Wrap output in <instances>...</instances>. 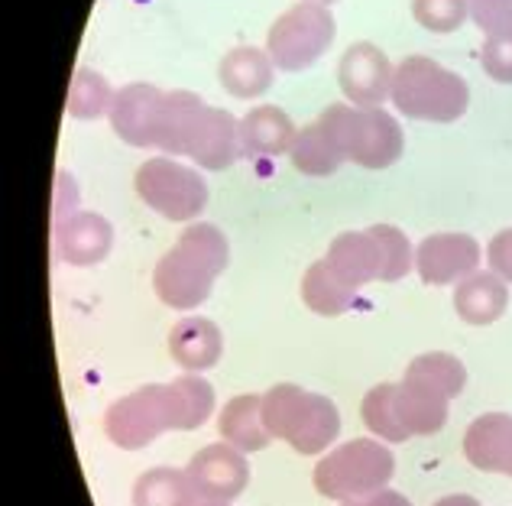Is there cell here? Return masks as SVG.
<instances>
[{
	"label": "cell",
	"mask_w": 512,
	"mask_h": 506,
	"mask_svg": "<svg viewBox=\"0 0 512 506\" xmlns=\"http://www.w3.org/2000/svg\"><path fill=\"white\" fill-rule=\"evenodd\" d=\"M467 370L454 354H422L406 367L402 383H380L363 396V425L383 442L435 435L448 422V403L461 396Z\"/></svg>",
	"instance_id": "cell-1"
},
{
	"label": "cell",
	"mask_w": 512,
	"mask_h": 506,
	"mask_svg": "<svg viewBox=\"0 0 512 506\" xmlns=\"http://www.w3.org/2000/svg\"><path fill=\"white\" fill-rule=\"evenodd\" d=\"M214 412V390L198 374L179 377L172 383H153L130 393L107 409L104 432L107 438L124 448L140 451L169 429L192 432L205 425Z\"/></svg>",
	"instance_id": "cell-2"
},
{
	"label": "cell",
	"mask_w": 512,
	"mask_h": 506,
	"mask_svg": "<svg viewBox=\"0 0 512 506\" xmlns=\"http://www.w3.org/2000/svg\"><path fill=\"white\" fill-rule=\"evenodd\" d=\"M150 150L195 159L201 169L221 172L240 156V121L211 108L192 91H163L150 130Z\"/></svg>",
	"instance_id": "cell-3"
},
{
	"label": "cell",
	"mask_w": 512,
	"mask_h": 506,
	"mask_svg": "<svg viewBox=\"0 0 512 506\" xmlns=\"http://www.w3.org/2000/svg\"><path fill=\"white\" fill-rule=\"evenodd\" d=\"M231 260V244L221 228L198 221L192 228L179 234V241L153 270V289L163 305L169 309H198L211 296L214 279L224 273Z\"/></svg>",
	"instance_id": "cell-4"
},
{
	"label": "cell",
	"mask_w": 512,
	"mask_h": 506,
	"mask_svg": "<svg viewBox=\"0 0 512 506\" xmlns=\"http://www.w3.org/2000/svg\"><path fill=\"white\" fill-rule=\"evenodd\" d=\"M325 263L347 289L360 292L370 283H396L415 266L409 237L393 224H373L367 231H344L331 241Z\"/></svg>",
	"instance_id": "cell-5"
},
{
	"label": "cell",
	"mask_w": 512,
	"mask_h": 506,
	"mask_svg": "<svg viewBox=\"0 0 512 506\" xmlns=\"http://www.w3.org/2000/svg\"><path fill=\"white\" fill-rule=\"evenodd\" d=\"M389 101L409 121L454 124L467 111L470 88L461 75L444 69L441 62L428 56H409L396 65Z\"/></svg>",
	"instance_id": "cell-6"
},
{
	"label": "cell",
	"mask_w": 512,
	"mask_h": 506,
	"mask_svg": "<svg viewBox=\"0 0 512 506\" xmlns=\"http://www.w3.org/2000/svg\"><path fill=\"white\" fill-rule=\"evenodd\" d=\"M263 425L299 455H321L341 435L338 406L295 383H276L263 393Z\"/></svg>",
	"instance_id": "cell-7"
},
{
	"label": "cell",
	"mask_w": 512,
	"mask_h": 506,
	"mask_svg": "<svg viewBox=\"0 0 512 506\" xmlns=\"http://www.w3.org/2000/svg\"><path fill=\"white\" fill-rule=\"evenodd\" d=\"M321 114L328 117L347 163H357L363 169H389L406 150L402 127L383 108H354L350 101H338L328 104Z\"/></svg>",
	"instance_id": "cell-8"
},
{
	"label": "cell",
	"mask_w": 512,
	"mask_h": 506,
	"mask_svg": "<svg viewBox=\"0 0 512 506\" xmlns=\"http://www.w3.org/2000/svg\"><path fill=\"white\" fill-rule=\"evenodd\" d=\"M396 458L376 438H354L341 448H334L315 468V490L328 500H357L370 497L376 490H386L393 481Z\"/></svg>",
	"instance_id": "cell-9"
},
{
	"label": "cell",
	"mask_w": 512,
	"mask_h": 506,
	"mask_svg": "<svg viewBox=\"0 0 512 506\" xmlns=\"http://www.w3.org/2000/svg\"><path fill=\"white\" fill-rule=\"evenodd\" d=\"M334 36H338V23L331 17V7L299 0L269 26L266 52L279 72H305L325 56Z\"/></svg>",
	"instance_id": "cell-10"
},
{
	"label": "cell",
	"mask_w": 512,
	"mask_h": 506,
	"mask_svg": "<svg viewBox=\"0 0 512 506\" xmlns=\"http://www.w3.org/2000/svg\"><path fill=\"white\" fill-rule=\"evenodd\" d=\"M137 195L156 215L169 221H195L208 205V182L198 169L175 163L169 156H153L133 176Z\"/></svg>",
	"instance_id": "cell-11"
},
{
	"label": "cell",
	"mask_w": 512,
	"mask_h": 506,
	"mask_svg": "<svg viewBox=\"0 0 512 506\" xmlns=\"http://www.w3.org/2000/svg\"><path fill=\"white\" fill-rule=\"evenodd\" d=\"M393 75L396 65L373 43H354L338 65L341 91L354 108H383V101H389V91H393Z\"/></svg>",
	"instance_id": "cell-12"
},
{
	"label": "cell",
	"mask_w": 512,
	"mask_h": 506,
	"mask_svg": "<svg viewBox=\"0 0 512 506\" xmlns=\"http://www.w3.org/2000/svg\"><path fill=\"white\" fill-rule=\"evenodd\" d=\"M188 477L198 490V497L205 503H231L244 494V487L250 484V464L244 458V451L218 442L201 448L198 455L188 461Z\"/></svg>",
	"instance_id": "cell-13"
},
{
	"label": "cell",
	"mask_w": 512,
	"mask_h": 506,
	"mask_svg": "<svg viewBox=\"0 0 512 506\" xmlns=\"http://www.w3.org/2000/svg\"><path fill=\"white\" fill-rule=\"evenodd\" d=\"M483 250L470 234H431L415 247V270L425 286H451L480 270Z\"/></svg>",
	"instance_id": "cell-14"
},
{
	"label": "cell",
	"mask_w": 512,
	"mask_h": 506,
	"mask_svg": "<svg viewBox=\"0 0 512 506\" xmlns=\"http://www.w3.org/2000/svg\"><path fill=\"white\" fill-rule=\"evenodd\" d=\"M52 247L59 260L69 266H94L101 263L114 247L111 221L94 215V211H75L62 224L52 228Z\"/></svg>",
	"instance_id": "cell-15"
},
{
	"label": "cell",
	"mask_w": 512,
	"mask_h": 506,
	"mask_svg": "<svg viewBox=\"0 0 512 506\" xmlns=\"http://www.w3.org/2000/svg\"><path fill=\"white\" fill-rule=\"evenodd\" d=\"M464 455L477 471L512 477V416L487 412L464 432Z\"/></svg>",
	"instance_id": "cell-16"
},
{
	"label": "cell",
	"mask_w": 512,
	"mask_h": 506,
	"mask_svg": "<svg viewBox=\"0 0 512 506\" xmlns=\"http://www.w3.org/2000/svg\"><path fill=\"white\" fill-rule=\"evenodd\" d=\"M292 117L276 104H260L240 121V156L250 159H276L292 150L295 143Z\"/></svg>",
	"instance_id": "cell-17"
},
{
	"label": "cell",
	"mask_w": 512,
	"mask_h": 506,
	"mask_svg": "<svg viewBox=\"0 0 512 506\" xmlns=\"http://www.w3.org/2000/svg\"><path fill=\"white\" fill-rule=\"evenodd\" d=\"M273 78H276V65L269 59L266 49H256V46H237L231 49L218 65V82L231 98L240 101H250V98H260L273 88Z\"/></svg>",
	"instance_id": "cell-18"
},
{
	"label": "cell",
	"mask_w": 512,
	"mask_h": 506,
	"mask_svg": "<svg viewBox=\"0 0 512 506\" xmlns=\"http://www.w3.org/2000/svg\"><path fill=\"white\" fill-rule=\"evenodd\" d=\"M289 159H292V166L302 172V176H312V179L334 176V172L347 163V156L341 150L338 137H334V130H331L325 114H318L312 124L295 133Z\"/></svg>",
	"instance_id": "cell-19"
},
{
	"label": "cell",
	"mask_w": 512,
	"mask_h": 506,
	"mask_svg": "<svg viewBox=\"0 0 512 506\" xmlns=\"http://www.w3.org/2000/svg\"><path fill=\"white\" fill-rule=\"evenodd\" d=\"M163 98V88L156 85H143V82H133L127 88L117 91L114 98V108H111V127L114 133L124 143L130 146H140L146 150V140H150V127H153V117H156V104Z\"/></svg>",
	"instance_id": "cell-20"
},
{
	"label": "cell",
	"mask_w": 512,
	"mask_h": 506,
	"mask_svg": "<svg viewBox=\"0 0 512 506\" xmlns=\"http://www.w3.org/2000/svg\"><path fill=\"white\" fill-rule=\"evenodd\" d=\"M509 305L506 279L490 273H470L454 289V312L464 318L467 325H493L496 318H503Z\"/></svg>",
	"instance_id": "cell-21"
},
{
	"label": "cell",
	"mask_w": 512,
	"mask_h": 506,
	"mask_svg": "<svg viewBox=\"0 0 512 506\" xmlns=\"http://www.w3.org/2000/svg\"><path fill=\"white\" fill-rule=\"evenodd\" d=\"M169 351L175 364L198 374V370L218 364V357L224 351V338L218 325L208 322V318H182L169 335Z\"/></svg>",
	"instance_id": "cell-22"
},
{
	"label": "cell",
	"mask_w": 512,
	"mask_h": 506,
	"mask_svg": "<svg viewBox=\"0 0 512 506\" xmlns=\"http://www.w3.org/2000/svg\"><path fill=\"white\" fill-rule=\"evenodd\" d=\"M218 432L224 435L227 445L247 451H263L273 435L266 432L263 425V396H234L231 403L221 409V419H218Z\"/></svg>",
	"instance_id": "cell-23"
},
{
	"label": "cell",
	"mask_w": 512,
	"mask_h": 506,
	"mask_svg": "<svg viewBox=\"0 0 512 506\" xmlns=\"http://www.w3.org/2000/svg\"><path fill=\"white\" fill-rule=\"evenodd\" d=\"M198 490L188 471L153 468L137 477L133 506H198Z\"/></svg>",
	"instance_id": "cell-24"
},
{
	"label": "cell",
	"mask_w": 512,
	"mask_h": 506,
	"mask_svg": "<svg viewBox=\"0 0 512 506\" xmlns=\"http://www.w3.org/2000/svg\"><path fill=\"white\" fill-rule=\"evenodd\" d=\"M302 302L312 309L315 315H344L350 305L357 302V292L347 289L338 276L331 273V266L325 263V257L315 260L302 276Z\"/></svg>",
	"instance_id": "cell-25"
},
{
	"label": "cell",
	"mask_w": 512,
	"mask_h": 506,
	"mask_svg": "<svg viewBox=\"0 0 512 506\" xmlns=\"http://www.w3.org/2000/svg\"><path fill=\"white\" fill-rule=\"evenodd\" d=\"M114 98H117V91L107 85V78L101 72L78 69L69 85L65 108H69V114L78 117V121H94V117H101V114H111Z\"/></svg>",
	"instance_id": "cell-26"
},
{
	"label": "cell",
	"mask_w": 512,
	"mask_h": 506,
	"mask_svg": "<svg viewBox=\"0 0 512 506\" xmlns=\"http://www.w3.org/2000/svg\"><path fill=\"white\" fill-rule=\"evenodd\" d=\"M412 17L428 33H454L470 20L467 0H412Z\"/></svg>",
	"instance_id": "cell-27"
},
{
	"label": "cell",
	"mask_w": 512,
	"mask_h": 506,
	"mask_svg": "<svg viewBox=\"0 0 512 506\" xmlns=\"http://www.w3.org/2000/svg\"><path fill=\"white\" fill-rule=\"evenodd\" d=\"M480 65L493 82L512 85V30L487 36V43L480 49Z\"/></svg>",
	"instance_id": "cell-28"
},
{
	"label": "cell",
	"mask_w": 512,
	"mask_h": 506,
	"mask_svg": "<svg viewBox=\"0 0 512 506\" xmlns=\"http://www.w3.org/2000/svg\"><path fill=\"white\" fill-rule=\"evenodd\" d=\"M470 20L487 36L512 30V0H467Z\"/></svg>",
	"instance_id": "cell-29"
},
{
	"label": "cell",
	"mask_w": 512,
	"mask_h": 506,
	"mask_svg": "<svg viewBox=\"0 0 512 506\" xmlns=\"http://www.w3.org/2000/svg\"><path fill=\"white\" fill-rule=\"evenodd\" d=\"M487 260H490V270L496 276L512 283V228H506L493 237L490 247H487Z\"/></svg>",
	"instance_id": "cell-30"
},
{
	"label": "cell",
	"mask_w": 512,
	"mask_h": 506,
	"mask_svg": "<svg viewBox=\"0 0 512 506\" xmlns=\"http://www.w3.org/2000/svg\"><path fill=\"white\" fill-rule=\"evenodd\" d=\"M341 506H412L402 494L396 490H376L370 497H357V500H344Z\"/></svg>",
	"instance_id": "cell-31"
},
{
	"label": "cell",
	"mask_w": 512,
	"mask_h": 506,
	"mask_svg": "<svg viewBox=\"0 0 512 506\" xmlns=\"http://www.w3.org/2000/svg\"><path fill=\"white\" fill-rule=\"evenodd\" d=\"M431 506H480L474 497H467V494H451V497H441L438 503H431Z\"/></svg>",
	"instance_id": "cell-32"
},
{
	"label": "cell",
	"mask_w": 512,
	"mask_h": 506,
	"mask_svg": "<svg viewBox=\"0 0 512 506\" xmlns=\"http://www.w3.org/2000/svg\"><path fill=\"white\" fill-rule=\"evenodd\" d=\"M312 4H321V7H331V4H338V0H312Z\"/></svg>",
	"instance_id": "cell-33"
},
{
	"label": "cell",
	"mask_w": 512,
	"mask_h": 506,
	"mask_svg": "<svg viewBox=\"0 0 512 506\" xmlns=\"http://www.w3.org/2000/svg\"><path fill=\"white\" fill-rule=\"evenodd\" d=\"M198 506H227V503H198Z\"/></svg>",
	"instance_id": "cell-34"
}]
</instances>
